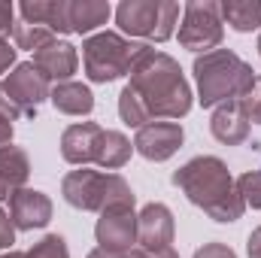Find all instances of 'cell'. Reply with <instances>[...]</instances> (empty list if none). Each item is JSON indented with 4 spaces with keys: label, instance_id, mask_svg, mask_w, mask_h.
Masks as SVG:
<instances>
[{
    "label": "cell",
    "instance_id": "obj_1",
    "mask_svg": "<svg viewBox=\"0 0 261 258\" xmlns=\"http://www.w3.org/2000/svg\"><path fill=\"white\" fill-rule=\"evenodd\" d=\"M130 82L128 88L134 97L140 100V107L146 110V119H182L192 110V88L182 76V67L176 58L152 49V46H140L134 64H130Z\"/></svg>",
    "mask_w": 261,
    "mask_h": 258
},
{
    "label": "cell",
    "instance_id": "obj_2",
    "mask_svg": "<svg viewBox=\"0 0 261 258\" xmlns=\"http://www.w3.org/2000/svg\"><path fill=\"white\" fill-rule=\"evenodd\" d=\"M170 179L195 207H200L216 222H237L246 210L228 164L216 155H197L179 170H173Z\"/></svg>",
    "mask_w": 261,
    "mask_h": 258
},
{
    "label": "cell",
    "instance_id": "obj_3",
    "mask_svg": "<svg viewBox=\"0 0 261 258\" xmlns=\"http://www.w3.org/2000/svg\"><path fill=\"white\" fill-rule=\"evenodd\" d=\"M195 82L200 107H219L237 100L255 79V70L231 49H213L195 58Z\"/></svg>",
    "mask_w": 261,
    "mask_h": 258
},
{
    "label": "cell",
    "instance_id": "obj_4",
    "mask_svg": "<svg viewBox=\"0 0 261 258\" xmlns=\"http://www.w3.org/2000/svg\"><path fill=\"white\" fill-rule=\"evenodd\" d=\"M61 194L70 207L82 213H103L107 207L130 203L134 207V192L119 173H100V170H70L61 179Z\"/></svg>",
    "mask_w": 261,
    "mask_h": 258
},
{
    "label": "cell",
    "instance_id": "obj_5",
    "mask_svg": "<svg viewBox=\"0 0 261 258\" xmlns=\"http://www.w3.org/2000/svg\"><path fill=\"white\" fill-rule=\"evenodd\" d=\"M143 43H134L125 40L122 34L116 31H100V34H91L85 43H82V64H85V76L91 82H116L122 76L130 73V64L137 58Z\"/></svg>",
    "mask_w": 261,
    "mask_h": 258
},
{
    "label": "cell",
    "instance_id": "obj_6",
    "mask_svg": "<svg viewBox=\"0 0 261 258\" xmlns=\"http://www.w3.org/2000/svg\"><path fill=\"white\" fill-rule=\"evenodd\" d=\"M116 21L130 37L164 43L176 34L179 3H173V0H122L116 6Z\"/></svg>",
    "mask_w": 261,
    "mask_h": 258
},
{
    "label": "cell",
    "instance_id": "obj_7",
    "mask_svg": "<svg viewBox=\"0 0 261 258\" xmlns=\"http://www.w3.org/2000/svg\"><path fill=\"white\" fill-rule=\"evenodd\" d=\"M225 37L222 6L216 0H192L182 6V24H179V43L189 52H213L219 49Z\"/></svg>",
    "mask_w": 261,
    "mask_h": 258
},
{
    "label": "cell",
    "instance_id": "obj_8",
    "mask_svg": "<svg viewBox=\"0 0 261 258\" xmlns=\"http://www.w3.org/2000/svg\"><path fill=\"white\" fill-rule=\"evenodd\" d=\"M94 237H97V249H103V252H130V246L137 243L134 207L130 203L107 207L94 225Z\"/></svg>",
    "mask_w": 261,
    "mask_h": 258
},
{
    "label": "cell",
    "instance_id": "obj_9",
    "mask_svg": "<svg viewBox=\"0 0 261 258\" xmlns=\"http://www.w3.org/2000/svg\"><path fill=\"white\" fill-rule=\"evenodd\" d=\"M3 88L9 91V97L21 107L24 119H34L37 116V107L49 97V79L34 67V61H21V64L12 67V73L6 76Z\"/></svg>",
    "mask_w": 261,
    "mask_h": 258
},
{
    "label": "cell",
    "instance_id": "obj_10",
    "mask_svg": "<svg viewBox=\"0 0 261 258\" xmlns=\"http://www.w3.org/2000/svg\"><path fill=\"white\" fill-rule=\"evenodd\" d=\"M182 140H186V131L179 122H149L137 131L134 149L146 161H167L179 152Z\"/></svg>",
    "mask_w": 261,
    "mask_h": 258
},
{
    "label": "cell",
    "instance_id": "obj_11",
    "mask_svg": "<svg viewBox=\"0 0 261 258\" xmlns=\"http://www.w3.org/2000/svg\"><path fill=\"white\" fill-rule=\"evenodd\" d=\"M173 213L164 203H146L137 213V243L143 252H164L173 246Z\"/></svg>",
    "mask_w": 261,
    "mask_h": 258
},
{
    "label": "cell",
    "instance_id": "obj_12",
    "mask_svg": "<svg viewBox=\"0 0 261 258\" xmlns=\"http://www.w3.org/2000/svg\"><path fill=\"white\" fill-rule=\"evenodd\" d=\"M9 219L15 231H37L52 222V200L46 192L21 189L9 197Z\"/></svg>",
    "mask_w": 261,
    "mask_h": 258
},
{
    "label": "cell",
    "instance_id": "obj_13",
    "mask_svg": "<svg viewBox=\"0 0 261 258\" xmlns=\"http://www.w3.org/2000/svg\"><path fill=\"white\" fill-rule=\"evenodd\" d=\"M100 137L103 128L94 122H76L61 134V155L67 164L85 167L97 161V149H100Z\"/></svg>",
    "mask_w": 261,
    "mask_h": 258
},
{
    "label": "cell",
    "instance_id": "obj_14",
    "mask_svg": "<svg viewBox=\"0 0 261 258\" xmlns=\"http://www.w3.org/2000/svg\"><path fill=\"white\" fill-rule=\"evenodd\" d=\"M34 67L49 79V82H70V76L76 73L79 67V55H76V46H70L67 40H52L46 43L43 49L34 52Z\"/></svg>",
    "mask_w": 261,
    "mask_h": 258
},
{
    "label": "cell",
    "instance_id": "obj_15",
    "mask_svg": "<svg viewBox=\"0 0 261 258\" xmlns=\"http://www.w3.org/2000/svg\"><path fill=\"white\" fill-rule=\"evenodd\" d=\"M210 131H213V137H216L222 146H240V143L249 140V122H246L243 110L237 107V100L219 104V107L213 110Z\"/></svg>",
    "mask_w": 261,
    "mask_h": 258
},
{
    "label": "cell",
    "instance_id": "obj_16",
    "mask_svg": "<svg viewBox=\"0 0 261 258\" xmlns=\"http://www.w3.org/2000/svg\"><path fill=\"white\" fill-rule=\"evenodd\" d=\"M31 176V158L21 146H3L0 149V200H9L15 192L28 189Z\"/></svg>",
    "mask_w": 261,
    "mask_h": 258
},
{
    "label": "cell",
    "instance_id": "obj_17",
    "mask_svg": "<svg viewBox=\"0 0 261 258\" xmlns=\"http://www.w3.org/2000/svg\"><path fill=\"white\" fill-rule=\"evenodd\" d=\"M21 21L49 28L52 34H70V3L67 0H24L18 6Z\"/></svg>",
    "mask_w": 261,
    "mask_h": 258
},
{
    "label": "cell",
    "instance_id": "obj_18",
    "mask_svg": "<svg viewBox=\"0 0 261 258\" xmlns=\"http://www.w3.org/2000/svg\"><path fill=\"white\" fill-rule=\"evenodd\" d=\"M49 100H52V107H55L58 113H64V116H88V113L94 110V94H91V88L82 85V82H73V79L52 85Z\"/></svg>",
    "mask_w": 261,
    "mask_h": 258
},
{
    "label": "cell",
    "instance_id": "obj_19",
    "mask_svg": "<svg viewBox=\"0 0 261 258\" xmlns=\"http://www.w3.org/2000/svg\"><path fill=\"white\" fill-rule=\"evenodd\" d=\"M110 3L103 0H73L70 3V34H91L94 28L107 24Z\"/></svg>",
    "mask_w": 261,
    "mask_h": 258
},
{
    "label": "cell",
    "instance_id": "obj_20",
    "mask_svg": "<svg viewBox=\"0 0 261 258\" xmlns=\"http://www.w3.org/2000/svg\"><path fill=\"white\" fill-rule=\"evenodd\" d=\"M222 21H228L237 34H249L261 28V0H225Z\"/></svg>",
    "mask_w": 261,
    "mask_h": 258
},
{
    "label": "cell",
    "instance_id": "obj_21",
    "mask_svg": "<svg viewBox=\"0 0 261 258\" xmlns=\"http://www.w3.org/2000/svg\"><path fill=\"white\" fill-rule=\"evenodd\" d=\"M130 152H134V146H130V140L122 131H103L94 164L103 167V170H119V167H125L130 161Z\"/></svg>",
    "mask_w": 261,
    "mask_h": 258
},
{
    "label": "cell",
    "instance_id": "obj_22",
    "mask_svg": "<svg viewBox=\"0 0 261 258\" xmlns=\"http://www.w3.org/2000/svg\"><path fill=\"white\" fill-rule=\"evenodd\" d=\"M12 40H15V49L37 52V49H43L46 43H52L55 34H52L49 28L31 24V21H15V28H12Z\"/></svg>",
    "mask_w": 261,
    "mask_h": 258
},
{
    "label": "cell",
    "instance_id": "obj_23",
    "mask_svg": "<svg viewBox=\"0 0 261 258\" xmlns=\"http://www.w3.org/2000/svg\"><path fill=\"white\" fill-rule=\"evenodd\" d=\"M237 107L243 110L249 125H261V76H255L252 85L237 97Z\"/></svg>",
    "mask_w": 261,
    "mask_h": 258
},
{
    "label": "cell",
    "instance_id": "obj_24",
    "mask_svg": "<svg viewBox=\"0 0 261 258\" xmlns=\"http://www.w3.org/2000/svg\"><path fill=\"white\" fill-rule=\"evenodd\" d=\"M28 258H70L67 240L61 234H46L40 243H34V246L28 249Z\"/></svg>",
    "mask_w": 261,
    "mask_h": 258
},
{
    "label": "cell",
    "instance_id": "obj_25",
    "mask_svg": "<svg viewBox=\"0 0 261 258\" xmlns=\"http://www.w3.org/2000/svg\"><path fill=\"white\" fill-rule=\"evenodd\" d=\"M237 194L243 197L246 207L258 210L261 207V170H249L237 179Z\"/></svg>",
    "mask_w": 261,
    "mask_h": 258
},
{
    "label": "cell",
    "instance_id": "obj_26",
    "mask_svg": "<svg viewBox=\"0 0 261 258\" xmlns=\"http://www.w3.org/2000/svg\"><path fill=\"white\" fill-rule=\"evenodd\" d=\"M0 116L6 119V122H18V119H24V113H21V107L9 97V91L3 88V82H0Z\"/></svg>",
    "mask_w": 261,
    "mask_h": 258
},
{
    "label": "cell",
    "instance_id": "obj_27",
    "mask_svg": "<svg viewBox=\"0 0 261 258\" xmlns=\"http://www.w3.org/2000/svg\"><path fill=\"white\" fill-rule=\"evenodd\" d=\"M192 258H237V252L228 243H203Z\"/></svg>",
    "mask_w": 261,
    "mask_h": 258
},
{
    "label": "cell",
    "instance_id": "obj_28",
    "mask_svg": "<svg viewBox=\"0 0 261 258\" xmlns=\"http://www.w3.org/2000/svg\"><path fill=\"white\" fill-rule=\"evenodd\" d=\"M12 28H15V6L6 3V0H0V40H3Z\"/></svg>",
    "mask_w": 261,
    "mask_h": 258
},
{
    "label": "cell",
    "instance_id": "obj_29",
    "mask_svg": "<svg viewBox=\"0 0 261 258\" xmlns=\"http://www.w3.org/2000/svg\"><path fill=\"white\" fill-rule=\"evenodd\" d=\"M15 243V225H12V219L0 210V249H9Z\"/></svg>",
    "mask_w": 261,
    "mask_h": 258
},
{
    "label": "cell",
    "instance_id": "obj_30",
    "mask_svg": "<svg viewBox=\"0 0 261 258\" xmlns=\"http://www.w3.org/2000/svg\"><path fill=\"white\" fill-rule=\"evenodd\" d=\"M9 67H15V49L9 46V40H0V73H6Z\"/></svg>",
    "mask_w": 261,
    "mask_h": 258
},
{
    "label": "cell",
    "instance_id": "obj_31",
    "mask_svg": "<svg viewBox=\"0 0 261 258\" xmlns=\"http://www.w3.org/2000/svg\"><path fill=\"white\" fill-rule=\"evenodd\" d=\"M246 252L249 258H261V225L249 234V243H246Z\"/></svg>",
    "mask_w": 261,
    "mask_h": 258
},
{
    "label": "cell",
    "instance_id": "obj_32",
    "mask_svg": "<svg viewBox=\"0 0 261 258\" xmlns=\"http://www.w3.org/2000/svg\"><path fill=\"white\" fill-rule=\"evenodd\" d=\"M3 146H12V122H6L0 116V149Z\"/></svg>",
    "mask_w": 261,
    "mask_h": 258
},
{
    "label": "cell",
    "instance_id": "obj_33",
    "mask_svg": "<svg viewBox=\"0 0 261 258\" xmlns=\"http://www.w3.org/2000/svg\"><path fill=\"white\" fill-rule=\"evenodd\" d=\"M85 258H128V252H103V249H94V252H88Z\"/></svg>",
    "mask_w": 261,
    "mask_h": 258
},
{
    "label": "cell",
    "instance_id": "obj_34",
    "mask_svg": "<svg viewBox=\"0 0 261 258\" xmlns=\"http://www.w3.org/2000/svg\"><path fill=\"white\" fill-rule=\"evenodd\" d=\"M128 258H155V255H152V252H143V249H130Z\"/></svg>",
    "mask_w": 261,
    "mask_h": 258
},
{
    "label": "cell",
    "instance_id": "obj_35",
    "mask_svg": "<svg viewBox=\"0 0 261 258\" xmlns=\"http://www.w3.org/2000/svg\"><path fill=\"white\" fill-rule=\"evenodd\" d=\"M0 258H28V252H12V249H9V252H3Z\"/></svg>",
    "mask_w": 261,
    "mask_h": 258
},
{
    "label": "cell",
    "instance_id": "obj_36",
    "mask_svg": "<svg viewBox=\"0 0 261 258\" xmlns=\"http://www.w3.org/2000/svg\"><path fill=\"white\" fill-rule=\"evenodd\" d=\"M258 55H261V37H258Z\"/></svg>",
    "mask_w": 261,
    "mask_h": 258
}]
</instances>
